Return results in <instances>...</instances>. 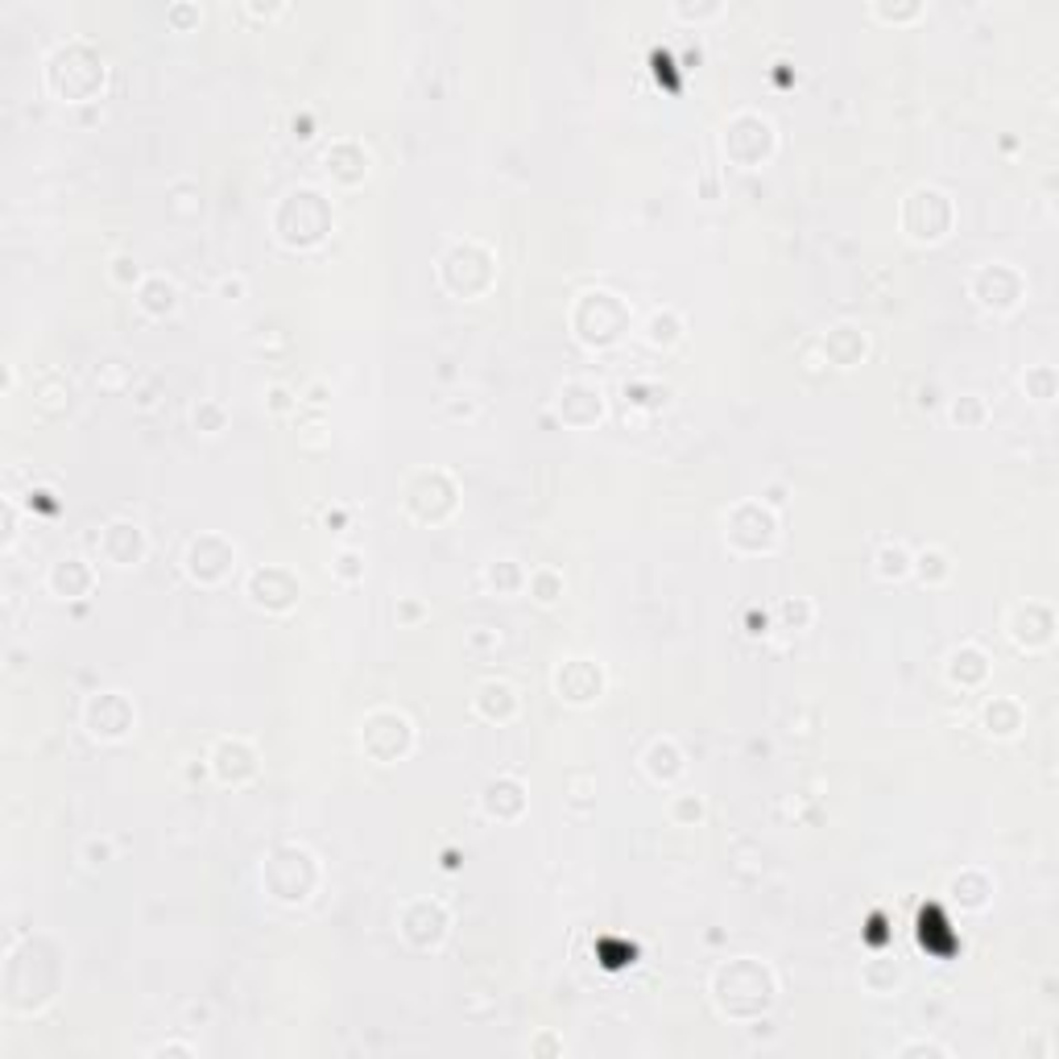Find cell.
Wrapping results in <instances>:
<instances>
[{"label": "cell", "mask_w": 1059, "mask_h": 1059, "mask_svg": "<svg viewBox=\"0 0 1059 1059\" xmlns=\"http://www.w3.org/2000/svg\"><path fill=\"white\" fill-rule=\"evenodd\" d=\"M911 571H915L923 584H944L952 575V563H948V551H939V547H927V551L915 554V563H911Z\"/></svg>", "instance_id": "836d02e7"}, {"label": "cell", "mask_w": 1059, "mask_h": 1059, "mask_svg": "<svg viewBox=\"0 0 1059 1059\" xmlns=\"http://www.w3.org/2000/svg\"><path fill=\"white\" fill-rule=\"evenodd\" d=\"M456 501H459L456 480H451V473H443V468L414 473L411 480H406V492H402V506L411 509V518H418V522H447V518L456 513Z\"/></svg>", "instance_id": "8fae6325"}, {"label": "cell", "mask_w": 1059, "mask_h": 1059, "mask_svg": "<svg viewBox=\"0 0 1059 1059\" xmlns=\"http://www.w3.org/2000/svg\"><path fill=\"white\" fill-rule=\"evenodd\" d=\"M870 13L878 17V21H894V25H906V21H915V17L927 13V4L923 0H873Z\"/></svg>", "instance_id": "8d00e7d4"}, {"label": "cell", "mask_w": 1059, "mask_h": 1059, "mask_svg": "<svg viewBox=\"0 0 1059 1059\" xmlns=\"http://www.w3.org/2000/svg\"><path fill=\"white\" fill-rule=\"evenodd\" d=\"M245 592L257 609L266 613H290L294 604L302 601V580L282 563H266V568H253L249 580H245Z\"/></svg>", "instance_id": "9a60e30c"}, {"label": "cell", "mask_w": 1059, "mask_h": 1059, "mask_svg": "<svg viewBox=\"0 0 1059 1059\" xmlns=\"http://www.w3.org/2000/svg\"><path fill=\"white\" fill-rule=\"evenodd\" d=\"M245 13H253V17H282V13H285V4H245Z\"/></svg>", "instance_id": "f5cc1de1"}, {"label": "cell", "mask_w": 1059, "mask_h": 1059, "mask_svg": "<svg viewBox=\"0 0 1059 1059\" xmlns=\"http://www.w3.org/2000/svg\"><path fill=\"white\" fill-rule=\"evenodd\" d=\"M154 1056H190V1047H178V1044H166V1047H158Z\"/></svg>", "instance_id": "db71d44e"}, {"label": "cell", "mask_w": 1059, "mask_h": 1059, "mask_svg": "<svg viewBox=\"0 0 1059 1059\" xmlns=\"http://www.w3.org/2000/svg\"><path fill=\"white\" fill-rule=\"evenodd\" d=\"M526 592H530L538 604H554L559 596H563V571L530 568V571H526Z\"/></svg>", "instance_id": "d6a6232c"}, {"label": "cell", "mask_w": 1059, "mask_h": 1059, "mask_svg": "<svg viewBox=\"0 0 1059 1059\" xmlns=\"http://www.w3.org/2000/svg\"><path fill=\"white\" fill-rule=\"evenodd\" d=\"M1022 385L1030 390V397H1035V402H1051V397H1056V373H1051V364H1039L1035 373H1027V377H1022Z\"/></svg>", "instance_id": "7bdbcfd3"}, {"label": "cell", "mask_w": 1059, "mask_h": 1059, "mask_svg": "<svg viewBox=\"0 0 1059 1059\" xmlns=\"http://www.w3.org/2000/svg\"><path fill=\"white\" fill-rule=\"evenodd\" d=\"M554 692H559V699H568V704H575V708H584V704H596L604 692V671L592 658H563V663L554 666Z\"/></svg>", "instance_id": "e0dca14e"}, {"label": "cell", "mask_w": 1059, "mask_h": 1059, "mask_svg": "<svg viewBox=\"0 0 1059 1059\" xmlns=\"http://www.w3.org/2000/svg\"><path fill=\"white\" fill-rule=\"evenodd\" d=\"M166 21H170L178 33H187L204 21V9H199V4H187V0H175V4L166 9Z\"/></svg>", "instance_id": "ee69618b"}, {"label": "cell", "mask_w": 1059, "mask_h": 1059, "mask_svg": "<svg viewBox=\"0 0 1059 1059\" xmlns=\"http://www.w3.org/2000/svg\"><path fill=\"white\" fill-rule=\"evenodd\" d=\"M775 145H778V133H775V121L770 116H761V112L745 108V112H733L725 125V154L733 166H741V170H758V166H766V162L775 158Z\"/></svg>", "instance_id": "52a82bcc"}, {"label": "cell", "mask_w": 1059, "mask_h": 1059, "mask_svg": "<svg viewBox=\"0 0 1059 1059\" xmlns=\"http://www.w3.org/2000/svg\"><path fill=\"white\" fill-rule=\"evenodd\" d=\"M865 352H870V335L861 332V328H853V323H837V328H828V335H823V356L837 364V368L861 364Z\"/></svg>", "instance_id": "d4e9b609"}, {"label": "cell", "mask_w": 1059, "mask_h": 1059, "mask_svg": "<svg viewBox=\"0 0 1059 1059\" xmlns=\"http://www.w3.org/2000/svg\"><path fill=\"white\" fill-rule=\"evenodd\" d=\"M902 1056H948V1051L935 1044H911V1047H902Z\"/></svg>", "instance_id": "816d5d0a"}, {"label": "cell", "mask_w": 1059, "mask_h": 1059, "mask_svg": "<svg viewBox=\"0 0 1059 1059\" xmlns=\"http://www.w3.org/2000/svg\"><path fill=\"white\" fill-rule=\"evenodd\" d=\"M980 728L989 737H1014L1022 728V704L1010 696H994L985 708H980Z\"/></svg>", "instance_id": "f1b7e54d"}, {"label": "cell", "mask_w": 1059, "mask_h": 1059, "mask_svg": "<svg viewBox=\"0 0 1059 1059\" xmlns=\"http://www.w3.org/2000/svg\"><path fill=\"white\" fill-rule=\"evenodd\" d=\"M190 423H195V430H204V435H220V430L228 427V406L216 402V397H199L195 411H190Z\"/></svg>", "instance_id": "d590c367"}, {"label": "cell", "mask_w": 1059, "mask_h": 1059, "mask_svg": "<svg viewBox=\"0 0 1059 1059\" xmlns=\"http://www.w3.org/2000/svg\"><path fill=\"white\" fill-rule=\"evenodd\" d=\"M95 551H100V559L112 563V568H137V563L145 559V551H149V542H145V530L137 522L116 518V522L100 526V534H95Z\"/></svg>", "instance_id": "ac0fdd59"}, {"label": "cell", "mask_w": 1059, "mask_h": 1059, "mask_svg": "<svg viewBox=\"0 0 1059 1059\" xmlns=\"http://www.w3.org/2000/svg\"><path fill=\"white\" fill-rule=\"evenodd\" d=\"M480 807L489 820H518L526 811V787L513 775H497L485 782L480 791Z\"/></svg>", "instance_id": "603a6c76"}, {"label": "cell", "mask_w": 1059, "mask_h": 1059, "mask_svg": "<svg viewBox=\"0 0 1059 1059\" xmlns=\"http://www.w3.org/2000/svg\"><path fill=\"white\" fill-rule=\"evenodd\" d=\"M245 290H249V285H245L240 273H224L220 282H216V294H220L224 302H240L245 299Z\"/></svg>", "instance_id": "7dc6e473"}, {"label": "cell", "mask_w": 1059, "mask_h": 1059, "mask_svg": "<svg viewBox=\"0 0 1059 1059\" xmlns=\"http://www.w3.org/2000/svg\"><path fill=\"white\" fill-rule=\"evenodd\" d=\"M290 406H294V402H290V390H285V385H273V390H269V411L285 414Z\"/></svg>", "instance_id": "f907efd6"}, {"label": "cell", "mask_w": 1059, "mask_h": 1059, "mask_svg": "<svg viewBox=\"0 0 1059 1059\" xmlns=\"http://www.w3.org/2000/svg\"><path fill=\"white\" fill-rule=\"evenodd\" d=\"M671 13L679 21H712L725 13V0H671Z\"/></svg>", "instance_id": "ab89813d"}, {"label": "cell", "mask_w": 1059, "mask_h": 1059, "mask_svg": "<svg viewBox=\"0 0 1059 1059\" xmlns=\"http://www.w3.org/2000/svg\"><path fill=\"white\" fill-rule=\"evenodd\" d=\"M948 414H952V423H956V427H980V423L989 418V406H985L977 394H965V397H956V402H952Z\"/></svg>", "instance_id": "f35d334b"}, {"label": "cell", "mask_w": 1059, "mask_h": 1059, "mask_svg": "<svg viewBox=\"0 0 1059 1059\" xmlns=\"http://www.w3.org/2000/svg\"><path fill=\"white\" fill-rule=\"evenodd\" d=\"M323 162H328L332 183H340V187H361L364 178H368V166H373L368 149H364L361 142H352V137H340V142L328 145Z\"/></svg>", "instance_id": "7402d4cb"}, {"label": "cell", "mask_w": 1059, "mask_h": 1059, "mask_svg": "<svg viewBox=\"0 0 1059 1059\" xmlns=\"http://www.w3.org/2000/svg\"><path fill=\"white\" fill-rule=\"evenodd\" d=\"M985 675H989V658H985V650L980 646H961L948 654V679L956 683V687H980L985 683Z\"/></svg>", "instance_id": "83f0119b"}, {"label": "cell", "mask_w": 1059, "mask_h": 1059, "mask_svg": "<svg viewBox=\"0 0 1059 1059\" xmlns=\"http://www.w3.org/2000/svg\"><path fill=\"white\" fill-rule=\"evenodd\" d=\"M725 538L733 551L741 554H761L778 542V513L766 501H737L725 513Z\"/></svg>", "instance_id": "30bf717a"}, {"label": "cell", "mask_w": 1059, "mask_h": 1059, "mask_svg": "<svg viewBox=\"0 0 1059 1059\" xmlns=\"http://www.w3.org/2000/svg\"><path fill=\"white\" fill-rule=\"evenodd\" d=\"M397 932L414 948H439L447 932H451V915L435 899H411L397 911Z\"/></svg>", "instance_id": "2e32d148"}, {"label": "cell", "mask_w": 1059, "mask_h": 1059, "mask_svg": "<svg viewBox=\"0 0 1059 1059\" xmlns=\"http://www.w3.org/2000/svg\"><path fill=\"white\" fill-rule=\"evenodd\" d=\"M361 749L373 761H402L414 749V725L406 712L397 708H373L361 720Z\"/></svg>", "instance_id": "9c48e42d"}, {"label": "cell", "mask_w": 1059, "mask_h": 1059, "mask_svg": "<svg viewBox=\"0 0 1059 1059\" xmlns=\"http://www.w3.org/2000/svg\"><path fill=\"white\" fill-rule=\"evenodd\" d=\"M671 820L679 823V828H696V823L704 820V803H699L696 795H675V799H671Z\"/></svg>", "instance_id": "b9f144b4"}, {"label": "cell", "mask_w": 1059, "mask_h": 1059, "mask_svg": "<svg viewBox=\"0 0 1059 1059\" xmlns=\"http://www.w3.org/2000/svg\"><path fill=\"white\" fill-rule=\"evenodd\" d=\"M207 766H211V775L220 778L224 787H245L257 775V749L245 737H220L211 745Z\"/></svg>", "instance_id": "ffe728a7"}, {"label": "cell", "mask_w": 1059, "mask_h": 1059, "mask_svg": "<svg viewBox=\"0 0 1059 1059\" xmlns=\"http://www.w3.org/2000/svg\"><path fill=\"white\" fill-rule=\"evenodd\" d=\"M46 87L63 104H95L108 87V59L87 38H71L46 54Z\"/></svg>", "instance_id": "6da1fadb"}, {"label": "cell", "mask_w": 1059, "mask_h": 1059, "mask_svg": "<svg viewBox=\"0 0 1059 1059\" xmlns=\"http://www.w3.org/2000/svg\"><path fill=\"white\" fill-rule=\"evenodd\" d=\"M642 766H646V775L654 778V782L671 787V782H679L683 778L687 758H683V749L675 737H654V741L646 745V754H642Z\"/></svg>", "instance_id": "484cf974"}, {"label": "cell", "mask_w": 1059, "mask_h": 1059, "mask_svg": "<svg viewBox=\"0 0 1059 1059\" xmlns=\"http://www.w3.org/2000/svg\"><path fill=\"white\" fill-rule=\"evenodd\" d=\"M46 588L59 596V601H80L95 588V568L83 559V554H63L54 559L46 571Z\"/></svg>", "instance_id": "44dd1931"}, {"label": "cell", "mask_w": 1059, "mask_h": 1059, "mask_svg": "<svg viewBox=\"0 0 1059 1059\" xmlns=\"http://www.w3.org/2000/svg\"><path fill=\"white\" fill-rule=\"evenodd\" d=\"M319 878H323V870H319L315 853L302 849V844H278V849H269L266 865H261V882H266L269 899L285 902V906L311 902V894L319 890Z\"/></svg>", "instance_id": "277c9868"}, {"label": "cell", "mask_w": 1059, "mask_h": 1059, "mask_svg": "<svg viewBox=\"0 0 1059 1059\" xmlns=\"http://www.w3.org/2000/svg\"><path fill=\"white\" fill-rule=\"evenodd\" d=\"M13 542H17V501L9 497V501H4V551H9Z\"/></svg>", "instance_id": "681fc988"}, {"label": "cell", "mask_w": 1059, "mask_h": 1059, "mask_svg": "<svg viewBox=\"0 0 1059 1059\" xmlns=\"http://www.w3.org/2000/svg\"><path fill=\"white\" fill-rule=\"evenodd\" d=\"M811 617H816V609H811V601H803V596L778 604V621H782V630L799 633V630H807V625H811Z\"/></svg>", "instance_id": "60d3db41"}, {"label": "cell", "mask_w": 1059, "mask_h": 1059, "mask_svg": "<svg viewBox=\"0 0 1059 1059\" xmlns=\"http://www.w3.org/2000/svg\"><path fill=\"white\" fill-rule=\"evenodd\" d=\"M137 307H142L145 315H154V319L175 315V311H178L175 278H166V273H145L142 285H137Z\"/></svg>", "instance_id": "4316f807"}, {"label": "cell", "mask_w": 1059, "mask_h": 1059, "mask_svg": "<svg viewBox=\"0 0 1059 1059\" xmlns=\"http://www.w3.org/2000/svg\"><path fill=\"white\" fill-rule=\"evenodd\" d=\"M183 568H187L195 584H220V580H228V571L237 568V542L228 534L204 530V534H195L187 542Z\"/></svg>", "instance_id": "7c38bea8"}, {"label": "cell", "mask_w": 1059, "mask_h": 1059, "mask_svg": "<svg viewBox=\"0 0 1059 1059\" xmlns=\"http://www.w3.org/2000/svg\"><path fill=\"white\" fill-rule=\"evenodd\" d=\"M394 613H397V617H402V621H423V617H427V604H423V601H414V596H402V601H397Z\"/></svg>", "instance_id": "c3c4849f"}, {"label": "cell", "mask_w": 1059, "mask_h": 1059, "mask_svg": "<svg viewBox=\"0 0 1059 1059\" xmlns=\"http://www.w3.org/2000/svg\"><path fill=\"white\" fill-rule=\"evenodd\" d=\"M335 224V211L328 204V195L315 187H294L285 190L278 207H273V237L285 249H315L328 240Z\"/></svg>", "instance_id": "3957f363"}, {"label": "cell", "mask_w": 1059, "mask_h": 1059, "mask_svg": "<svg viewBox=\"0 0 1059 1059\" xmlns=\"http://www.w3.org/2000/svg\"><path fill=\"white\" fill-rule=\"evenodd\" d=\"M633 311L613 290H584L571 307V332L588 349H609L630 332Z\"/></svg>", "instance_id": "5b68a950"}, {"label": "cell", "mask_w": 1059, "mask_h": 1059, "mask_svg": "<svg viewBox=\"0 0 1059 1059\" xmlns=\"http://www.w3.org/2000/svg\"><path fill=\"white\" fill-rule=\"evenodd\" d=\"M911 563H915V554L906 551L902 542H882L878 554H873L878 580H906V575H911Z\"/></svg>", "instance_id": "1f68e13d"}, {"label": "cell", "mask_w": 1059, "mask_h": 1059, "mask_svg": "<svg viewBox=\"0 0 1059 1059\" xmlns=\"http://www.w3.org/2000/svg\"><path fill=\"white\" fill-rule=\"evenodd\" d=\"M968 290H973V299H977L985 311L1006 315V311H1014V307L1022 302V294H1027V278L1014 266H1006V261H985V266H977V273L968 278Z\"/></svg>", "instance_id": "4fadbf2b"}, {"label": "cell", "mask_w": 1059, "mask_h": 1059, "mask_svg": "<svg viewBox=\"0 0 1059 1059\" xmlns=\"http://www.w3.org/2000/svg\"><path fill=\"white\" fill-rule=\"evenodd\" d=\"M902 232L911 240H918V245H935V240H944L952 232V220H956V207H952L948 190L939 187H915L906 190V199H902Z\"/></svg>", "instance_id": "ba28073f"}, {"label": "cell", "mask_w": 1059, "mask_h": 1059, "mask_svg": "<svg viewBox=\"0 0 1059 1059\" xmlns=\"http://www.w3.org/2000/svg\"><path fill=\"white\" fill-rule=\"evenodd\" d=\"M485 588L497 592V596H513L526 588V571L518 559H489L485 563Z\"/></svg>", "instance_id": "f546056e"}, {"label": "cell", "mask_w": 1059, "mask_h": 1059, "mask_svg": "<svg viewBox=\"0 0 1059 1059\" xmlns=\"http://www.w3.org/2000/svg\"><path fill=\"white\" fill-rule=\"evenodd\" d=\"M137 725V708L125 692H95L83 704V728L95 741H125Z\"/></svg>", "instance_id": "5bb4252c"}, {"label": "cell", "mask_w": 1059, "mask_h": 1059, "mask_svg": "<svg viewBox=\"0 0 1059 1059\" xmlns=\"http://www.w3.org/2000/svg\"><path fill=\"white\" fill-rule=\"evenodd\" d=\"M497 278V257L480 240H451L439 253V282L456 299H480Z\"/></svg>", "instance_id": "8992f818"}, {"label": "cell", "mask_w": 1059, "mask_h": 1059, "mask_svg": "<svg viewBox=\"0 0 1059 1059\" xmlns=\"http://www.w3.org/2000/svg\"><path fill=\"white\" fill-rule=\"evenodd\" d=\"M973 882L977 885H968V873H961V878L952 882V902H956V906H968V911H980V906L989 902V894H994V882H989L985 873H977Z\"/></svg>", "instance_id": "e575fe53"}, {"label": "cell", "mask_w": 1059, "mask_h": 1059, "mask_svg": "<svg viewBox=\"0 0 1059 1059\" xmlns=\"http://www.w3.org/2000/svg\"><path fill=\"white\" fill-rule=\"evenodd\" d=\"M108 278L116 285H128V290H133V285H142V269H137V261L128 253H116L108 266Z\"/></svg>", "instance_id": "f6af8a7d"}, {"label": "cell", "mask_w": 1059, "mask_h": 1059, "mask_svg": "<svg viewBox=\"0 0 1059 1059\" xmlns=\"http://www.w3.org/2000/svg\"><path fill=\"white\" fill-rule=\"evenodd\" d=\"M775 968L754 961V956H737V961H728V965L712 973V997H716L720 1014H728V1018H741V1022L761 1018L775 1006Z\"/></svg>", "instance_id": "7a4b0ae2"}, {"label": "cell", "mask_w": 1059, "mask_h": 1059, "mask_svg": "<svg viewBox=\"0 0 1059 1059\" xmlns=\"http://www.w3.org/2000/svg\"><path fill=\"white\" fill-rule=\"evenodd\" d=\"M473 708L476 716H485V720L509 725V720L518 716V692H513V683L506 679H480L473 692Z\"/></svg>", "instance_id": "cb8c5ba5"}, {"label": "cell", "mask_w": 1059, "mask_h": 1059, "mask_svg": "<svg viewBox=\"0 0 1059 1059\" xmlns=\"http://www.w3.org/2000/svg\"><path fill=\"white\" fill-rule=\"evenodd\" d=\"M80 856H83V865H104L112 856V840L108 837H87L83 840V849H80Z\"/></svg>", "instance_id": "bcb514c9"}, {"label": "cell", "mask_w": 1059, "mask_h": 1059, "mask_svg": "<svg viewBox=\"0 0 1059 1059\" xmlns=\"http://www.w3.org/2000/svg\"><path fill=\"white\" fill-rule=\"evenodd\" d=\"M683 340V319L679 311H671V307H658L654 315L646 319V344L650 349H675Z\"/></svg>", "instance_id": "4dcf8cb0"}, {"label": "cell", "mask_w": 1059, "mask_h": 1059, "mask_svg": "<svg viewBox=\"0 0 1059 1059\" xmlns=\"http://www.w3.org/2000/svg\"><path fill=\"white\" fill-rule=\"evenodd\" d=\"M559 418L568 423V427H596L604 418V385L601 381H588V377H575L568 381L563 390H559Z\"/></svg>", "instance_id": "d6986e66"}, {"label": "cell", "mask_w": 1059, "mask_h": 1059, "mask_svg": "<svg viewBox=\"0 0 1059 1059\" xmlns=\"http://www.w3.org/2000/svg\"><path fill=\"white\" fill-rule=\"evenodd\" d=\"M328 568H332V575L340 580V584H356V580H364V551H356V547H340Z\"/></svg>", "instance_id": "74e56055"}]
</instances>
